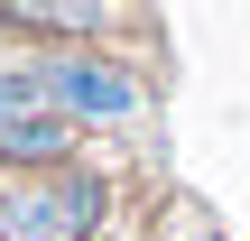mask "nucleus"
<instances>
[{"label": "nucleus", "instance_id": "obj_2", "mask_svg": "<svg viewBox=\"0 0 250 241\" xmlns=\"http://www.w3.org/2000/svg\"><path fill=\"white\" fill-rule=\"evenodd\" d=\"M83 223H93V186H19L0 214L9 241H74Z\"/></svg>", "mask_w": 250, "mask_h": 241}, {"label": "nucleus", "instance_id": "obj_1", "mask_svg": "<svg viewBox=\"0 0 250 241\" xmlns=\"http://www.w3.org/2000/svg\"><path fill=\"white\" fill-rule=\"evenodd\" d=\"M46 93H56V111H65V121H74V111H93V121L139 111V84H130V74H111V65H93V56H46Z\"/></svg>", "mask_w": 250, "mask_h": 241}, {"label": "nucleus", "instance_id": "obj_3", "mask_svg": "<svg viewBox=\"0 0 250 241\" xmlns=\"http://www.w3.org/2000/svg\"><path fill=\"white\" fill-rule=\"evenodd\" d=\"M195 241H204V232H195Z\"/></svg>", "mask_w": 250, "mask_h": 241}]
</instances>
